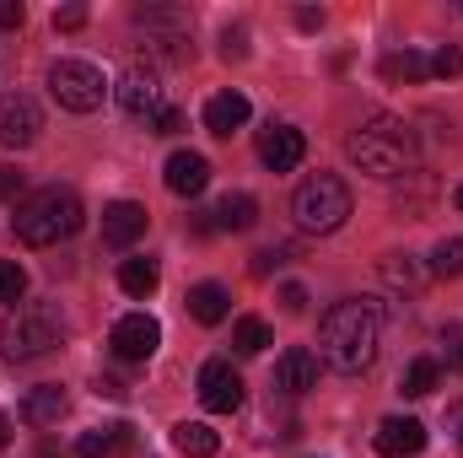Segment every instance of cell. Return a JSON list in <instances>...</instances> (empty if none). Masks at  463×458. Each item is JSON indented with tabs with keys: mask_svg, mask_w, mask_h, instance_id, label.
<instances>
[{
	"mask_svg": "<svg viewBox=\"0 0 463 458\" xmlns=\"http://www.w3.org/2000/svg\"><path fill=\"white\" fill-rule=\"evenodd\" d=\"M377 345H383V319H377V308L372 302H361V297H350V302H335L329 313H324V324H318V356H324V367H335V372H366L372 361H377Z\"/></svg>",
	"mask_w": 463,
	"mask_h": 458,
	"instance_id": "6da1fadb",
	"label": "cell"
},
{
	"mask_svg": "<svg viewBox=\"0 0 463 458\" xmlns=\"http://www.w3.org/2000/svg\"><path fill=\"white\" fill-rule=\"evenodd\" d=\"M345 157L377 184H393L415 167V129L393 114H372L361 129H350Z\"/></svg>",
	"mask_w": 463,
	"mask_h": 458,
	"instance_id": "7a4b0ae2",
	"label": "cell"
},
{
	"mask_svg": "<svg viewBox=\"0 0 463 458\" xmlns=\"http://www.w3.org/2000/svg\"><path fill=\"white\" fill-rule=\"evenodd\" d=\"M11 227H16V243H27V248H54L65 237H76V227H81V200H76V189L49 184V189L27 195L16 205V222Z\"/></svg>",
	"mask_w": 463,
	"mask_h": 458,
	"instance_id": "3957f363",
	"label": "cell"
},
{
	"mask_svg": "<svg viewBox=\"0 0 463 458\" xmlns=\"http://www.w3.org/2000/svg\"><path fill=\"white\" fill-rule=\"evenodd\" d=\"M60 335H65V319L54 302H16L0 319V356L5 361H38L60 345Z\"/></svg>",
	"mask_w": 463,
	"mask_h": 458,
	"instance_id": "277c9868",
	"label": "cell"
},
{
	"mask_svg": "<svg viewBox=\"0 0 463 458\" xmlns=\"http://www.w3.org/2000/svg\"><path fill=\"white\" fill-rule=\"evenodd\" d=\"M291 216H297V227L302 232H318V237L340 232L345 227V216H350L345 178H335V173H313V178H302L297 195H291Z\"/></svg>",
	"mask_w": 463,
	"mask_h": 458,
	"instance_id": "5b68a950",
	"label": "cell"
},
{
	"mask_svg": "<svg viewBox=\"0 0 463 458\" xmlns=\"http://www.w3.org/2000/svg\"><path fill=\"white\" fill-rule=\"evenodd\" d=\"M49 92L65 114H98L114 87L103 81V71L92 60H54L49 65Z\"/></svg>",
	"mask_w": 463,
	"mask_h": 458,
	"instance_id": "8992f818",
	"label": "cell"
},
{
	"mask_svg": "<svg viewBox=\"0 0 463 458\" xmlns=\"http://www.w3.org/2000/svg\"><path fill=\"white\" fill-rule=\"evenodd\" d=\"M114 103L124 119H135V124H156V119L167 114V87H162V76L156 71H146V65H129L124 76L114 81Z\"/></svg>",
	"mask_w": 463,
	"mask_h": 458,
	"instance_id": "52a82bcc",
	"label": "cell"
},
{
	"mask_svg": "<svg viewBox=\"0 0 463 458\" xmlns=\"http://www.w3.org/2000/svg\"><path fill=\"white\" fill-rule=\"evenodd\" d=\"M135 27H146V43L167 60H189L194 43H189V16L173 11V5H140L135 11Z\"/></svg>",
	"mask_w": 463,
	"mask_h": 458,
	"instance_id": "ba28073f",
	"label": "cell"
},
{
	"mask_svg": "<svg viewBox=\"0 0 463 458\" xmlns=\"http://www.w3.org/2000/svg\"><path fill=\"white\" fill-rule=\"evenodd\" d=\"M43 135V109L33 92H0V146L5 151H27L33 140Z\"/></svg>",
	"mask_w": 463,
	"mask_h": 458,
	"instance_id": "9c48e42d",
	"label": "cell"
},
{
	"mask_svg": "<svg viewBox=\"0 0 463 458\" xmlns=\"http://www.w3.org/2000/svg\"><path fill=\"white\" fill-rule=\"evenodd\" d=\"M109 345H114L118 361H146L162 345V324L151 313H124L114 329H109Z\"/></svg>",
	"mask_w": 463,
	"mask_h": 458,
	"instance_id": "30bf717a",
	"label": "cell"
},
{
	"mask_svg": "<svg viewBox=\"0 0 463 458\" xmlns=\"http://www.w3.org/2000/svg\"><path fill=\"white\" fill-rule=\"evenodd\" d=\"M200 405L211 415H232L242 405V377L232 372V361H205L200 367Z\"/></svg>",
	"mask_w": 463,
	"mask_h": 458,
	"instance_id": "8fae6325",
	"label": "cell"
},
{
	"mask_svg": "<svg viewBox=\"0 0 463 458\" xmlns=\"http://www.w3.org/2000/svg\"><path fill=\"white\" fill-rule=\"evenodd\" d=\"M302 157H307V135H302L297 124H269V129L259 135V162H264L269 173H291Z\"/></svg>",
	"mask_w": 463,
	"mask_h": 458,
	"instance_id": "7c38bea8",
	"label": "cell"
},
{
	"mask_svg": "<svg viewBox=\"0 0 463 458\" xmlns=\"http://www.w3.org/2000/svg\"><path fill=\"white\" fill-rule=\"evenodd\" d=\"M372 448L383 458H415V453H426V426L410 421V415H388V421L377 426Z\"/></svg>",
	"mask_w": 463,
	"mask_h": 458,
	"instance_id": "4fadbf2b",
	"label": "cell"
},
{
	"mask_svg": "<svg viewBox=\"0 0 463 458\" xmlns=\"http://www.w3.org/2000/svg\"><path fill=\"white\" fill-rule=\"evenodd\" d=\"M162 178H167V189H173L178 200H194V195H205V184H211V162H205L200 151H173L167 167H162Z\"/></svg>",
	"mask_w": 463,
	"mask_h": 458,
	"instance_id": "5bb4252c",
	"label": "cell"
},
{
	"mask_svg": "<svg viewBox=\"0 0 463 458\" xmlns=\"http://www.w3.org/2000/svg\"><path fill=\"white\" fill-rule=\"evenodd\" d=\"M146 205H135V200H114L109 211H103V243L109 248H135L140 237H146Z\"/></svg>",
	"mask_w": 463,
	"mask_h": 458,
	"instance_id": "9a60e30c",
	"label": "cell"
},
{
	"mask_svg": "<svg viewBox=\"0 0 463 458\" xmlns=\"http://www.w3.org/2000/svg\"><path fill=\"white\" fill-rule=\"evenodd\" d=\"M275 388H280V394H307V388H318V356H313L307 345L280 350V361H275Z\"/></svg>",
	"mask_w": 463,
	"mask_h": 458,
	"instance_id": "2e32d148",
	"label": "cell"
},
{
	"mask_svg": "<svg viewBox=\"0 0 463 458\" xmlns=\"http://www.w3.org/2000/svg\"><path fill=\"white\" fill-rule=\"evenodd\" d=\"M60 415H65V388H60V383L27 388V399H22V421H27V426H54Z\"/></svg>",
	"mask_w": 463,
	"mask_h": 458,
	"instance_id": "e0dca14e",
	"label": "cell"
},
{
	"mask_svg": "<svg viewBox=\"0 0 463 458\" xmlns=\"http://www.w3.org/2000/svg\"><path fill=\"white\" fill-rule=\"evenodd\" d=\"M248 114H253V109H248L242 92H216V98L205 103V129H211V135H232V129L248 124Z\"/></svg>",
	"mask_w": 463,
	"mask_h": 458,
	"instance_id": "ac0fdd59",
	"label": "cell"
},
{
	"mask_svg": "<svg viewBox=\"0 0 463 458\" xmlns=\"http://www.w3.org/2000/svg\"><path fill=\"white\" fill-rule=\"evenodd\" d=\"M173 448L184 458H216L222 453V437H216L205 421H178V426H173Z\"/></svg>",
	"mask_w": 463,
	"mask_h": 458,
	"instance_id": "d6986e66",
	"label": "cell"
},
{
	"mask_svg": "<svg viewBox=\"0 0 463 458\" xmlns=\"http://www.w3.org/2000/svg\"><path fill=\"white\" fill-rule=\"evenodd\" d=\"M211 216H216V232H248L259 222V200L237 189V195H222V205H216Z\"/></svg>",
	"mask_w": 463,
	"mask_h": 458,
	"instance_id": "ffe728a7",
	"label": "cell"
},
{
	"mask_svg": "<svg viewBox=\"0 0 463 458\" xmlns=\"http://www.w3.org/2000/svg\"><path fill=\"white\" fill-rule=\"evenodd\" d=\"M189 313H194L200 324H222V319L232 313L227 286H216V281H200V286L189 291Z\"/></svg>",
	"mask_w": 463,
	"mask_h": 458,
	"instance_id": "44dd1931",
	"label": "cell"
},
{
	"mask_svg": "<svg viewBox=\"0 0 463 458\" xmlns=\"http://www.w3.org/2000/svg\"><path fill=\"white\" fill-rule=\"evenodd\" d=\"M118 286H124V297H151L156 286H162V270H156V259H124L118 264Z\"/></svg>",
	"mask_w": 463,
	"mask_h": 458,
	"instance_id": "7402d4cb",
	"label": "cell"
},
{
	"mask_svg": "<svg viewBox=\"0 0 463 458\" xmlns=\"http://www.w3.org/2000/svg\"><path fill=\"white\" fill-rule=\"evenodd\" d=\"M383 81H426L431 76V60L426 54H415V49H393V54H383Z\"/></svg>",
	"mask_w": 463,
	"mask_h": 458,
	"instance_id": "603a6c76",
	"label": "cell"
},
{
	"mask_svg": "<svg viewBox=\"0 0 463 458\" xmlns=\"http://www.w3.org/2000/svg\"><path fill=\"white\" fill-rule=\"evenodd\" d=\"M437 377H442V367H437L431 356H415V361L404 367V377H399V394H404V399H426V394L437 388Z\"/></svg>",
	"mask_w": 463,
	"mask_h": 458,
	"instance_id": "cb8c5ba5",
	"label": "cell"
},
{
	"mask_svg": "<svg viewBox=\"0 0 463 458\" xmlns=\"http://www.w3.org/2000/svg\"><path fill=\"white\" fill-rule=\"evenodd\" d=\"M264 345H269V324L264 319H237L232 324V350L237 356H259Z\"/></svg>",
	"mask_w": 463,
	"mask_h": 458,
	"instance_id": "d4e9b609",
	"label": "cell"
},
{
	"mask_svg": "<svg viewBox=\"0 0 463 458\" xmlns=\"http://www.w3.org/2000/svg\"><path fill=\"white\" fill-rule=\"evenodd\" d=\"M431 275H463V237H442L437 248H431Z\"/></svg>",
	"mask_w": 463,
	"mask_h": 458,
	"instance_id": "484cf974",
	"label": "cell"
},
{
	"mask_svg": "<svg viewBox=\"0 0 463 458\" xmlns=\"http://www.w3.org/2000/svg\"><path fill=\"white\" fill-rule=\"evenodd\" d=\"M22 291H27V270H22L16 259H0V302H5V308H16V302H22Z\"/></svg>",
	"mask_w": 463,
	"mask_h": 458,
	"instance_id": "4316f807",
	"label": "cell"
},
{
	"mask_svg": "<svg viewBox=\"0 0 463 458\" xmlns=\"http://www.w3.org/2000/svg\"><path fill=\"white\" fill-rule=\"evenodd\" d=\"M383 281L399 286V291H415V286H420V270H415L404 253H393V259H383Z\"/></svg>",
	"mask_w": 463,
	"mask_h": 458,
	"instance_id": "83f0119b",
	"label": "cell"
},
{
	"mask_svg": "<svg viewBox=\"0 0 463 458\" xmlns=\"http://www.w3.org/2000/svg\"><path fill=\"white\" fill-rule=\"evenodd\" d=\"M431 76H442V81L463 76V49H458V43H442V49L431 54Z\"/></svg>",
	"mask_w": 463,
	"mask_h": 458,
	"instance_id": "f1b7e54d",
	"label": "cell"
},
{
	"mask_svg": "<svg viewBox=\"0 0 463 458\" xmlns=\"http://www.w3.org/2000/svg\"><path fill=\"white\" fill-rule=\"evenodd\" d=\"M22 184H27V173H22L16 162H5V167H0V205H11V200L22 195Z\"/></svg>",
	"mask_w": 463,
	"mask_h": 458,
	"instance_id": "f546056e",
	"label": "cell"
},
{
	"mask_svg": "<svg viewBox=\"0 0 463 458\" xmlns=\"http://www.w3.org/2000/svg\"><path fill=\"white\" fill-rule=\"evenodd\" d=\"M54 27H60V33H81V27H87V5H60V11H54Z\"/></svg>",
	"mask_w": 463,
	"mask_h": 458,
	"instance_id": "4dcf8cb0",
	"label": "cell"
},
{
	"mask_svg": "<svg viewBox=\"0 0 463 458\" xmlns=\"http://www.w3.org/2000/svg\"><path fill=\"white\" fill-rule=\"evenodd\" d=\"M222 54H227V60H242V54H248V33H242V27H227V33H222Z\"/></svg>",
	"mask_w": 463,
	"mask_h": 458,
	"instance_id": "1f68e13d",
	"label": "cell"
},
{
	"mask_svg": "<svg viewBox=\"0 0 463 458\" xmlns=\"http://www.w3.org/2000/svg\"><path fill=\"white\" fill-rule=\"evenodd\" d=\"M27 22V5L22 0H0V33H11V27H22Z\"/></svg>",
	"mask_w": 463,
	"mask_h": 458,
	"instance_id": "d6a6232c",
	"label": "cell"
},
{
	"mask_svg": "<svg viewBox=\"0 0 463 458\" xmlns=\"http://www.w3.org/2000/svg\"><path fill=\"white\" fill-rule=\"evenodd\" d=\"M280 308L286 313H307V291L302 286H280Z\"/></svg>",
	"mask_w": 463,
	"mask_h": 458,
	"instance_id": "836d02e7",
	"label": "cell"
},
{
	"mask_svg": "<svg viewBox=\"0 0 463 458\" xmlns=\"http://www.w3.org/2000/svg\"><path fill=\"white\" fill-rule=\"evenodd\" d=\"M151 129H156V135H178V129H184V114H178V109H167V114L156 119Z\"/></svg>",
	"mask_w": 463,
	"mask_h": 458,
	"instance_id": "e575fe53",
	"label": "cell"
},
{
	"mask_svg": "<svg viewBox=\"0 0 463 458\" xmlns=\"http://www.w3.org/2000/svg\"><path fill=\"white\" fill-rule=\"evenodd\" d=\"M297 27H302V33H318V27H324V11H313V5L297 11Z\"/></svg>",
	"mask_w": 463,
	"mask_h": 458,
	"instance_id": "d590c367",
	"label": "cell"
},
{
	"mask_svg": "<svg viewBox=\"0 0 463 458\" xmlns=\"http://www.w3.org/2000/svg\"><path fill=\"white\" fill-rule=\"evenodd\" d=\"M92 388H98V394H103V399H124V383H118V377H98V383H92Z\"/></svg>",
	"mask_w": 463,
	"mask_h": 458,
	"instance_id": "8d00e7d4",
	"label": "cell"
},
{
	"mask_svg": "<svg viewBox=\"0 0 463 458\" xmlns=\"http://www.w3.org/2000/svg\"><path fill=\"white\" fill-rule=\"evenodd\" d=\"M448 367H453V372H463V335H453V340H448Z\"/></svg>",
	"mask_w": 463,
	"mask_h": 458,
	"instance_id": "74e56055",
	"label": "cell"
},
{
	"mask_svg": "<svg viewBox=\"0 0 463 458\" xmlns=\"http://www.w3.org/2000/svg\"><path fill=\"white\" fill-rule=\"evenodd\" d=\"M5 448H11V415L0 410V453H5Z\"/></svg>",
	"mask_w": 463,
	"mask_h": 458,
	"instance_id": "f35d334b",
	"label": "cell"
},
{
	"mask_svg": "<svg viewBox=\"0 0 463 458\" xmlns=\"http://www.w3.org/2000/svg\"><path fill=\"white\" fill-rule=\"evenodd\" d=\"M38 458H65V453H54V443H43V448H38Z\"/></svg>",
	"mask_w": 463,
	"mask_h": 458,
	"instance_id": "ab89813d",
	"label": "cell"
},
{
	"mask_svg": "<svg viewBox=\"0 0 463 458\" xmlns=\"http://www.w3.org/2000/svg\"><path fill=\"white\" fill-rule=\"evenodd\" d=\"M453 205H458V211H463V184H458V189H453Z\"/></svg>",
	"mask_w": 463,
	"mask_h": 458,
	"instance_id": "60d3db41",
	"label": "cell"
},
{
	"mask_svg": "<svg viewBox=\"0 0 463 458\" xmlns=\"http://www.w3.org/2000/svg\"><path fill=\"white\" fill-rule=\"evenodd\" d=\"M458 421H463V410H458ZM458 448H463V432H458Z\"/></svg>",
	"mask_w": 463,
	"mask_h": 458,
	"instance_id": "b9f144b4",
	"label": "cell"
},
{
	"mask_svg": "<svg viewBox=\"0 0 463 458\" xmlns=\"http://www.w3.org/2000/svg\"><path fill=\"white\" fill-rule=\"evenodd\" d=\"M458 11H463V5H458Z\"/></svg>",
	"mask_w": 463,
	"mask_h": 458,
	"instance_id": "7bdbcfd3",
	"label": "cell"
}]
</instances>
